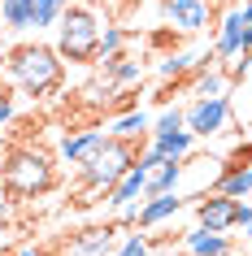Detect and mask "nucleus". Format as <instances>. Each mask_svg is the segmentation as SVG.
<instances>
[{
    "label": "nucleus",
    "instance_id": "16",
    "mask_svg": "<svg viewBox=\"0 0 252 256\" xmlns=\"http://www.w3.org/2000/svg\"><path fill=\"white\" fill-rule=\"evenodd\" d=\"M222 196H235V200H252V161L248 165H235V170H222V178H217V187Z\"/></svg>",
    "mask_w": 252,
    "mask_h": 256
},
{
    "label": "nucleus",
    "instance_id": "21",
    "mask_svg": "<svg viewBox=\"0 0 252 256\" xmlns=\"http://www.w3.org/2000/svg\"><path fill=\"white\" fill-rule=\"evenodd\" d=\"M191 61H196L191 52H170L157 70H161V78H178V74H187V70H191Z\"/></svg>",
    "mask_w": 252,
    "mask_h": 256
},
{
    "label": "nucleus",
    "instance_id": "8",
    "mask_svg": "<svg viewBox=\"0 0 252 256\" xmlns=\"http://www.w3.org/2000/svg\"><path fill=\"white\" fill-rule=\"evenodd\" d=\"M165 22L178 35H196L213 22V4L209 0H165Z\"/></svg>",
    "mask_w": 252,
    "mask_h": 256
},
{
    "label": "nucleus",
    "instance_id": "17",
    "mask_svg": "<svg viewBox=\"0 0 252 256\" xmlns=\"http://www.w3.org/2000/svg\"><path fill=\"white\" fill-rule=\"evenodd\" d=\"M109 135H122V139H148L152 135V118H148L144 108H126L118 122H113V130Z\"/></svg>",
    "mask_w": 252,
    "mask_h": 256
},
{
    "label": "nucleus",
    "instance_id": "32",
    "mask_svg": "<svg viewBox=\"0 0 252 256\" xmlns=\"http://www.w3.org/2000/svg\"><path fill=\"white\" fill-rule=\"evenodd\" d=\"M248 126H252V122H248Z\"/></svg>",
    "mask_w": 252,
    "mask_h": 256
},
{
    "label": "nucleus",
    "instance_id": "3",
    "mask_svg": "<svg viewBox=\"0 0 252 256\" xmlns=\"http://www.w3.org/2000/svg\"><path fill=\"white\" fill-rule=\"evenodd\" d=\"M135 161H139V144H135V139H122V135H109L105 144L79 165V178H83V200L79 204H92L87 196H105Z\"/></svg>",
    "mask_w": 252,
    "mask_h": 256
},
{
    "label": "nucleus",
    "instance_id": "24",
    "mask_svg": "<svg viewBox=\"0 0 252 256\" xmlns=\"http://www.w3.org/2000/svg\"><path fill=\"white\" fill-rule=\"evenodd\" d=\"M178 126H183V108H165V113L152 122V135H157V130H178Z\"/></svg>",
    "mask_w": 252,
    "mask_h": 256
},
{
    "label": "nucleus",
    "instance_id": "33",
    "mask_svg": "<svg viewBox=\"0 0 252 256\" xmlns=\"http://www.w3.org/2000/svg\"><path fill=\"white\" fill-rule=\"evenodd\" d=\"M248 130H252V126H248Z\"/></svg>",
    "mask_w": 252,
    "mask_h": 256
},
{
    "label": "nucleus",
    "instance_id": "19",
    "mask_svg": "<svg viewBox=\"0 0 252 256\" xmlns=\"http://www.w3.org/2000/svg\"><path fill=\"white\" fill-rule=\"evenodd\" d=\"M31 4H35V30L40 26H57L61 14L70 9V0H31Z\"/></svg>",
    "mask_w": 252,
    "mask_h": 256
},
{
    "label": "nucleus",
    "instance_id": "14",
    "mask_svg": "<svg viewBox=\"0 0 252 256\" xmlns=\"http://www.w3.org/2000/svg\"><path fill=\"white\" fill-rule=\"evenodd\" d=\"M183 248H187V256H235V243L226 239V230H204V226L187 230Z\"/></svg>",
    "mask_w": 252,
    "mask_h": 256
},
{
    "label": "nucleus",
    "instance_id": "11",
    "mask_svg": "<svg viewBox=\"0 0 252 256\" xmlns=\"http://www.w3.org/2000/svg\"><path fill=\"white\" fill-rule=\"evenodd\" d=\"M243 18H239V9H226L222 18H217V35H213V56L217 61H230V56L243 52Z\"/></svg>",
    "mask_w": 252,
    "mask_h": 256
},
{
    "label": "nucleus",
    "instance_id": "30",
    "mask_svg": "<svg viewBox=\"0 0 252 256\" xmlns=\"http://www.w3.org/2000/svg\"><path fill=\"white\" fill-rule=\"evenodd\" d=\"M243 52H248V56H252V26H248V30H243Z\"/></svg>",
    "mask_w": 252,
    "mask_h": 256
},
{
    "label": "nucleus",
    "instance_id": "18",
    "mask_svg": "<svg viewBox=\"0 0 252 256\" xmlns=\"http://www.w3.org/2000/svg\"><path fill=\"white\" fill-rule=\"evenodd\" d=\"M0 22L9 30H31L35 26V4L31 0H0Z\"/></svg>",
    "mask_w": 252,
    "mask_h": 256
},
{
    "label": "nucleus",
    "instance_id": "31",
    "mask_svg": "<svg viewBox=\"0 0 252 256\" xmlns=\"http://www.w3.org/2000/svg\"><path fill=\"white\" fill-rule=\"evenodd\" d=\"M0 70H5V61H0Z\"/></svg>",
    "mask_w": 252,
    "mask_h": 256
},
{
    "label": "nucleus",
    "instance_id": "12",
    "mask_svg": "<svg viewBox=\"0 0 252 256\" xmlns=\"http://www.w3.org/2000/svg\"><path fill=\"white\" fill-rule=\"evenodd\" d=\"M144 187H148V165H139V161H135L131 170H126V174H122L118 182H113V187L105 191V204L113 208V213H122L126 204H135L139 196H144Z\"/></svg>",
    "mask_w": 252,
    "mask_h": 256
},
{
    "label": "nucleus",
    "instance_id": "25",
    "mask_svg": "<svg viewBox=\"0 0 252 256\" xmlns=\"http://www.w3.org/2000/svg\"><path fill=\"white\" fill-rule=\"evenodd\" d=\"M9 122H14V96L0 87V135L9 130Z\"/></svg>",
    "mask_w": 252,
    "mask_h": 256
},
{
    "label": "nucleus",
    "instance_id": "2",
    "mask_svg": "<svg viewBox=\"0 0 252 256\" xmlns=\"http://www.w3.org/2000/svg\"><path fill=\"white\" fill-rule=\"evenodd\" d=\"M0 182H5V191L18 196V200L48 196V191L57 187V156L44 152V148H35V144H14V148L5 152Z\"/></svg>",
    "mask_w": 252,
    "mask_h": 256
},
{
    "label": "nucleus",
    "instance_id": "5",
    "mask_svg": "<svg viewBox=\"0 0 252 256\" xmlns=\"http://www.w3.org/2000/svg\"><path fill=\"white\" fill-rule=\"evenodd\" d=\"M183 126L196 139H217L226 126H230V100H226V96H196V100L183 108Z\"/></svg>",
    "mask_w": 252,
    "mask_h": 256
},
{
    "label": "nucleus",
    "instance_id": "34",
    "mask_svg": "<svg viewBox=\"0 0 252 256\" xmlns=\"http://www.w3.org/2000/svg\"><path fill=\"white\" fill-rule=\"evenodd\" d=\"M0 30H5V26H0Z\"/></svg>",
    "mask_w": 252,
    "mask_h": 256
},
{
    "label": "nucleus",
    "instance_id": "28",
    "mask_svg": "<svg viewBox=\"0 0 252 256\" xmlns=\"http://www.w3.org/2000/svg\"><path fill=\"white\" fill-rule=\"evenodd\" d=\"M235 9H239V18H243V26H252V0H239Z\"/></svg>",
    "mask_w": 252,
    "mask_h": 256
},
{
    "label": "nucleus",
    "instance_id": "26",
    "mask_svg": "<svg viewBox=\"0 0 252 256\" xmlns=\"http://www.w3.org/2000/svg\"><path fill=\"white\" fill-rule=\"evenodd\" d=\"M239 230H243V239H252V200H239Z\"/></svg>",
    "mask_w": 252,
    "mask_h": 256
},
{
    "label": "nucleus",
    "instance_id": "27",
    "mask_svg": "<svg viewBox=\"0 0 252 256\" xmlns=\"http://www.w3.org/2000/svg\"><path fill=\"white\" fill-rule=\"evenodd\" d=\"M14 256H48V252H44V248H35V243H18Z\"/></svg>",
    "mask_w": 252,
    "mask_h": 256
},
{
    "label": "nucleus",
    "instance_id": "9",
    "mask_svg": "<svg viewBox=\"0 0 252 256\" xmlns=\"http://www.w3.org/2000/svg\"><path fill=\"white\" fill-rule=\"evenodd\" d=\"M105 139H109V130H96V126L61 135V139H57V165H74V170H79V165L87 161V156H92Z\"/></svg>",
    "mask_w": 252,
    "mask_h": 256
},
{
    "label": "nucleus",
    "instance_id": "29",
    "mask_svg": "<svg viewBox=\"0 0 252 256\" xmlns=\"http://www.w3.org/2000/svg\"><path fill=\"white\" fill-rule=\"evenodd\" d=\"M0 222H9V191H5V182H0Z\"/></svg>",
    "mask_w": 252,
    "mask_h": 256
},
{
    "label": "nucleus",
    "instance_id": "15",
    "mask_svg": "<svg viewBox=\"0 0 252 256\" xmlns=\"http://www.w3.org/2000/svg\"><path fill=\"white\" fill-rule=\"evenodd\" d=\"M178 187H183V161H161L148 170L144 196H161V191H178Z\"/></svg>",
    "mask_w": 252,
    "mask_h": 256
},
{
    "label": "nucleus",
    "instance_id": "7",
    "mask_svg": "<svg viewBox=\"0 0 252 256\" xmlns=\"http://www.w3.org/2000/svg\"><path fill=\"white\" fill-rule=\"evenodd\" d=\"M187 200H191V196H183V191H161V196H144V204H135V230H152V226H161V222L178 217Z\"/></svg>",
    "mask_w": 252,
    "mask_h": 256
},
{
    "label": "nucleus",
    "instance_id": "20",
    "mask_svg": "<svg viewBox=\"0 0 252 256\" xmlns=\"http://www.w3.org/2000/svg\"><path fill=\"white\" fill-rule=\"evenodd\" d=\"M126 40H131V35H126L122 26H100V56L122 52V48H126Z\"/></svg>",
    "mask_w": 252,
    "mask_h": 256
},
{
    "label": "nucleus",
    "instance_id": "13",
    "mask_svg": "<svg viewBox=\"0 0 252 256\" xmlns=\"http://www.w3.org/2000/svg\"><path fill=\"white\" fill-rule=\"evenodd\" d=\"M96 74H100V82H109V87H131V82L144 78V61H131L126 52L96 56Z\"/></svg>",
    "mask_w": 252,
    "mask_h": 256
},
{
    "label": "nucleus",
    "instance_id": "10",
    "mask_svg": "<svg viewBox=\"0 0 252 256\" xmlns=\"http://www.w3.org/2000/svg\"><path fill=\"white\" fill-rule=\"evenodd\" d=\"M118 252V226H87L66 243V256H113Z\"/></svg>",
    "mask_w": 252,
    "mask_h": 256
},
{
    "label": "nucleus",
    "instance_id": "6",
    "mask_svg": "<svg viewBox=\"0 0 252 256\" xmlns=\"http://www.w3.org/2000/svg\"><path fill=\"white\" fill-rule=\"evenodd\" d=\"M235 222H239V200L235 196H222V191L196 196V226H204V230H235Z\"/></svg>",
    "mask_w": 252,
    "mask_h": 256
},
{
    "label": "nucleus",
    "instance_id": "22",
    "mask_svg": "<svg viewBox=\"0 0 252 256\" xmlns=\"http://www.w3.org/2000/svg\"><path fill=\"white\" fill-rule=\"evenodd\" d=\"M222 87H226L222 70H204V74L196 78V96H222Z\"/></svg>",
    "mask_w": 252,
    "mask_h": 256
},
{
    "label": "nucleus",
    "instance_id": "1",
    "mask_svg": "<svg viewBox=\"0 0 252 256\" xmlns=\"http://www.w3.org/2000/svg\"><path fill=\"white\" fill-rule=\"evenodd\" d=\"M0 74L14 82L22 96L44 100V96H53L61 87V78H66V56L57 52L53 44H18V48H9Z\"/></svg>",
    "mask_w": 252,
    "mask_h": 256
},
{
    "label": "nucleus",
    "instance_id": "4",
    "mask_svg": "<svg viewBox=\"0 0 252 256\" xmlns=\"http://www.w3.org/2000/svg\"><path fill=\"white\" fill-rule=\"evenodd\" d=\"M57 52L74 61V66H96L100 56V22H96L92 9L83 4H70L61 22H57Z\"/></svg>",
    "mask_w": 252,
    "mask_h": 256
},
{
    "label": "nucleus",
    "instance_id": "23",
    "mask_svg": "<svg viewBox=\"0 0 252 256\" xmlns=\"http://www.w3.org/2000/svg\"><path fill=\"white\" fill-rule=\"evenodd\" d=\"M113 256H148V234L139 230V234H126V239H118V252Z\"/></svg>",
    "mask_w": 252,
    "mask_h": 256
}]
</instances>
